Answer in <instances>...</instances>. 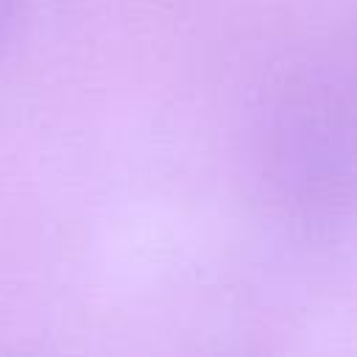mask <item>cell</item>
<instances>
[{"label": "cell", "mask_w": 357, "mask_h": 357, "mask_svg": "<svg viewBox=\"0 0 357 357\" xmlns=\"http://www.w3.org/2000/svg\"><path fill=\"white\" fill-rule=\"evenodd\" d=\"M11 8H14V0H0V39L8 28V20H11Z\"/></svg>", "instance_id": "cell-1"}]
</instances>
